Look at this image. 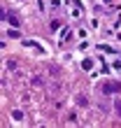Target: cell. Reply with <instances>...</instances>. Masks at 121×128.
<instances>
[{"mask_svg": "<svg viewBox=\"0 0 121 128\" xmlns=\"http://www.w3.org/2000/svg\"><path fill=\"white\" fill-rule=\"evenodd\" d=\"M105 91H121L119 84H105Z\"/></svg>", "mask_w": 121, "mask_h": 128, "instance_id": "cell-1", "label": "cell"}]
</instances>
